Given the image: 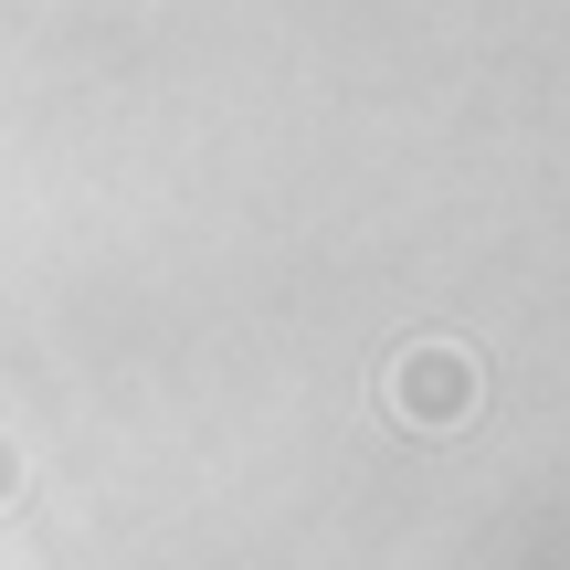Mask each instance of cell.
<instances>
[{
  "label": "cell",
  "instance_id": "cell-2",
  "mask_svg": "<svg viewBox=\"0 0 570 570\" xmlns=\"http://www.w3.org/2000/svg\"><path fill=\"white\" fill-rule=\"evenodd\" d=\"M11 497H21V444L0 433V508H11Z\"/></svg>",
  "mask_w": 570,
  "mask_h": 570
},
{
  "label": "cell",
  "instance_id": "cell-1",
  "mask_svg": "<svg viewBox=\"0 0 570 570\" xmlns=\"http://www.w3.org/2000/svg\"><path fill=\"white\" fill-rule=\"evenodd\" d=\"M475 391H487V370H475L465 338H412V348H391V370H381V402H391L402 433H465Z\"/></svg>",
  "mask_w": 570,
  "mask_h": 570
}]
</instances>
